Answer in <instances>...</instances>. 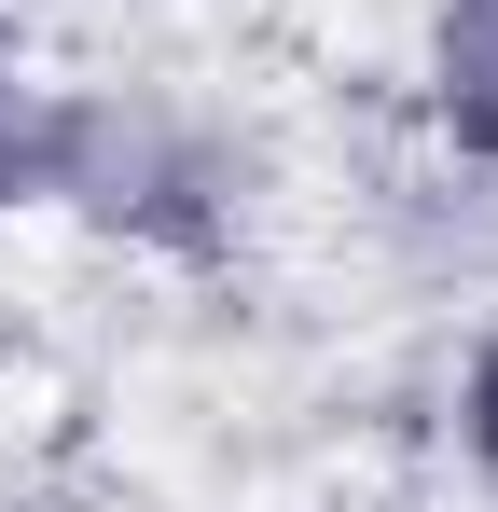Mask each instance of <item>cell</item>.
<instances>
[{"label":"cell","instance_id":"2","mask_svg":"<svg viewBox=\"0 0 498 512\" xmlns=\"http://www.w3.org/2000/svg\"><path fill=\"white\" fill-rule=\"evenodd\" d=\"M28 194H56V111L0 84V208H28Z\"/></svg>","mask_w":498,"mask_h":512},{"label":"cell","instance_id":"1","mask_svg":"<svg viewBox=\"0 0 498 512\" xmlns=\"http://www.w3.org/2000/svg\"><path fill=\"white\" fill-rule=\"evenodd\" d=\"M429 97H443L457 153H498V0H457V14H443V56H429Z\"/></svg>","mask_w":498,"mask_h":512},{"label":"cell","instance_id":"3","mask_svg":"<svg viewBox=\"0 0 498 512\" xmlns=\"http://www.w3.org/2000/svg\"><path fill=\"white\" fill-rule=\"evenodd\" d=\"M471 457H485V485H498V346L471 360Z\"/></svg>","mask_w":498,"mask_h":512}]
</instances>
